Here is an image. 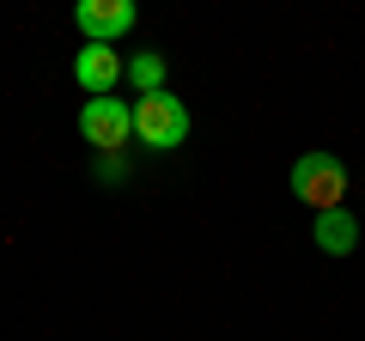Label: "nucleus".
I'll list each match as a JSON object with an SVG mask.
<instances>
[{
    "instance_id": "f257e3e1",
    "label": "nucleus",
    "mask_w": 365,
    "mask_h": 341,
    "mask_svg": "<svg viewBox=\"0 0 365 341\" xmlns=\"http://www.w3.org/2000/svg\"><path fill=\"white\" fill-rule=\"evenodd\" d=\"M134 134H140V146H153V153H170V146L189 141V110H182L177 92H153L134 104Z\"/></svg>"
},
{
    "instance_id": "f03ea898",
    "label": "nucleus",
    "mask_w": 365,
    "mask_h": 341,
    "mask_svg": "<svg viewBox=\"0 0 365 341\" xmlns=\"http://www.w3.org/2000/svg\"><path fill=\"white\" fill-rule=\"evenodd\" d=\"M292 195H299L304 208H317V213L341 208V195H347V165L329 158V153H304L299 165H292Z\"/></svg>"
},
{
    "instance_id": "423d86ee",
    "label": "nucleus",
    "mask_w": 365,
    "mask_h": 341,
    "mask_svg": "<svg viewBox=\"0 0 365 341\" xmlns=\"http://www.w3.org/2000/svg\"><path fill=\"white\" fill-rule=\"evenodd\" d=\"M311 238H317L323 256H353V250H359V220H353L347 208H329V213H317Z\"/></svg>"
},
{
    "instance_id": "7ed1b4c3",
    "label": "nucleus",
    "mask_w": 365,
    "mask_h": 341,
    "mask_svg": "<svg viewBox=\"0 0 365 341\" xmlns=\"http://www.w3.org/2000/svg\"><path fill=\"white\" fill-rule=\"evenodd\" d=\"M79 134H86V146H98L104 158H116L122 146L134 141V110L122 104V98H86V110H79Z\"/></svg>"
},
{
    "instance_id": "0eeeda50",
    "label": "nucleus",
    "mask_w": 365,
    "mask_h": 341,
    "mask_svg": "<svg viewBox=\"0 0 365 341\" xmlns=\"http://www.w3.org/2000/svg\"><path fill=\"white\" fill-rule=\"evenodd\" d=\"M128 79L140 86V98H153V92H165V55H153V49H140L128 61Z\"/></svg>"
},
{
    "instance_id": "20e7f679",
    "label": "nucleus",
    "mask_w": 365,
    "mask_h": 341,
    "mask_svg": "<svg viewBox=\"0 0 365 341\" xmlns=\"http://www.w3.org/2000/svg\"><path fill=\"white\" fill-rule=\"evenodd\" d=\"M134 0H79L73 6V25L86 31V43H110L116 49V37H128L134 31Z\"/></svg>"
},
{
    "instance_id": "39448f33",
    "label": "nucleus",
    "mask_w": 365,
    "mask_h": 341,
    "mask_svg": "<svg viewBox=\"0 0 365 341\" xmlns=\"http://www.w3.org/2000/svg\"><path fill=\"white\" fill-rule=\"evenodd\" d=\"M73 79H79V92H91V98H110L128 79V61H122L110 43H86V49L73 55Z\"/></svg>"
}]
</instances>
